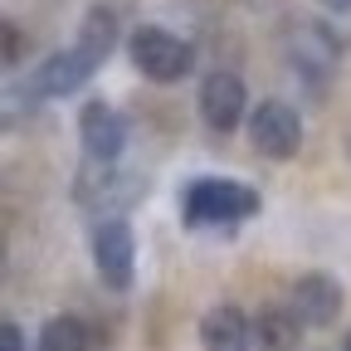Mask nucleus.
I'll return each instance as SVG.
<instances>
[{"label":"nucleus","mask_w":351,"mask_h":351,"mask_svg":"<svg viewBox=\"0 0 351 351\" xmlns=\"http://www.w3.org/2000/svg\"><path fill=\"white\" fill-rule=\"evenodd\" d=\"M127 54H132V69L152 83H181L195 69V44L161 25H137L127 34Z\"/></svg>","instance_id":"nucleus-1"},{"label":"nucleus","mask_w":351,"mask_h":351,"mask_svg":"<svg viewBox=\"0 0 351 351\" xmlns=\"http://www.w3.org/2000/svg\"><path fill=\"white\" fill-rule=\"evenodd\" d=\"M258 191L230 176H205L186 191V225H239V219L258 215Z\"/></svg>","instance_id":"nucleus-2"},{"label":"nucleus","mask_w":351,"mask_h":351,"mask_svg":"<svg viewBox=\"0 0 351 351\" xmlns=\"http://www.w3.org/2000/svg\"><path fill=\"white\" fill-rule=\"evenodd\" d=\"M283 59L298 78L307 83H327L341 64V39L322 25V20H298L283 34Z\"/></svg>","instance_id":"nucleus-3"},{"label":"nucleus","mask_w":351,"mask_h":351,"mask_svg":"<svg viewBox=\"0 0 351 351\" xmlns=\"http://www.w3.org/2000/svg\"><path fill=\"white\" fill-rule=\"evenodd\" d=\"M108 59H98L88 44H69V49H59V54H49L34 73H29V83H25V93L29 98H39V103H49V98H69V93H78V88L93 78L98 69H103Z\"/></svg>","instance_id":"nucleus-4"},{"label":"nucleus","mask_w":351,"mask_h":351,"mask_svg":"<svg viewBox=\"0 0 351 351\" xmlns=\"http://www.w3.org/2000/svg\"><path fill=\"white\" fill-rule=\"evenodd\" d=\"M249 147L269 161H293L302 152V117L283 98H263L249 112Z\"/></svg>","instance_id":"nucleus-5"},{"label":"nucleus","mask_w":351,"mask_h":351,"mask_svg":"<svg viewBox=\"0 0 351 351\" xmlns=\"http://www.w3.org/2000/svg\"><path fill=\"white\" fill-rule=\"evenodd\" d=\"M93 269L98 278L112 288V293H127L132 288V274H137V239H132V225L127 219H103L93 225Z\"/></svg>","instance_id":"nucleus-6"},{"label":"nucleus","mask_w":351,"mask_h":351,"mask_svg":"<svg viewBox=\"0 0 351 351\" xmlns=\"http://www.w3.org/2000/svg\"><path fill=\"white\" fill-rule=\"evenodd\" d=\"M200 117H205V127L210 132H234L244 117H249V93H244V78L239 73H230V69H215V73H205V83H200Z\"/></svg>","instance_id":"nucleus-7"},{"label":"nucleus","mask_w":351,"mask_h":351,"mask_svg":"<svg viewBox=\"0 0 351 351\" xmlns=\"http://www.w3.org/2000/svg\"><path fill=\"white\" fill-rule=\"evenodd\" d=\"M288 302H293V313L302 317V327H332V322L341 317L346 293H341V283H337L332 274L313 269V274H298V278H293Z\"/></svg>","instance_id":"nucleus-8"},{"label":"nucleus","mask_w":351,"mask_h":351,"mask_svg":"<svg viewBox=\"0 0 351 351\" xmlns=\"http://www.w3.org/2000/svg\"><path fill=\"white\" fill-rule=\"evenodd\" d=\"M78 142H83V152H88V161H117L122 156V147H127V122L117 117V108H108V103H83V112H78Z\"/></svg>","instance_id":"nucleus-9"},{"label":"nucleus","mask_w":351,"mask_h":351,"mask_svg":"<svg viewBox=\"0 0 351 351\" xmlns=\"http://www.w3.org/2000/svg\"><path fill=\"white\" fill-rule=\"evenodd\" d=\"M200 351H254V317L234 302H215L200 317Z\"/></svg>","instance_id":"nucleus-10"},{"label":"nucleus","mask_w":351,"mask_h":351,"mask_svg":"<svg viewBox=\"0 0 351 351\" xmlns=\"http://www.w3.org/2000/svg\"><path fill=\"white\" fill-rule=\"evenodd\" d=\"M302 317L293 313V302H269L254 313V346L258 351H298L302 346Z\"/></svg>","instance_id":"nucleus-11"},{"label":"nucleus","mask_w":351,"mask_h":351,"mask_svg":"<svg viewBox=\"0 0 351 351\" xmlns=\"http://www.w3.org/2000/svg\"><path fill=\"white\" fill-rule=\"evenodd\" d=\"M78 44H88L98 59H108L112 44H117V15H112L108 5H93V10H88V20H83V29H78Z\"/></svg>","instance_id":"nucleus-12"},{"label":"nucleus","mask_w":351,"mask_h":351,"mask_svg":"<svg viewBox=\"0 0 351 351\" xmlns=\"http://www.w3.org/2000/svg\"><path fill=\"white\" fill-rule=\"evenodd\" d=\"M39 351H88V327L78 317H49L39 332Z\"/></svg>","instance_id":"nucleus-13"},{"label":"nucleus","mask_w":351,"mask_h":351,"mask_svg":"<svg viewBox=\"0 0 351 351\" xmlns=\"http://www.w3.org/2000/svg\"><path fill=\"white\" fill-rule=\"evenodd\" d=\"M0 34H5V69H15V64H20V49H25V34H20L15 20H5V29H0Z\"/></svg>","instance_id":"nucleus-14"},{"label":"nucleus","mask_w":351,"mask_h":351,"mask_svg":"<svg viewBox=\"0 0 351 351\" xmlns=\"http://www.w3.org/2000/svg\"><path fill=\"white\" fill-rule=\"evenodd\" d=\"M0 351H25V332H20V322H5V327H0Z\"/></svg>","instance_id":"nucleus-15"},{"label":"nucleus","mask_w":351,"mask_h":351,"mask_svg":"<svg viewBox=\"0 0 351 351\" xmlns=\"http://www.w3.org/2000/svg\"><path fill=\"white\" fill-rule=\"evenodd\" d=\"M322 10H337V15H351V0H317Z\"/></svg>","instance_id":"nucleus-16"},{"label":"nucleus","mask_w":351,"mask_h":351,"mask_svg":"<svg viewBox=\"0 0 351 351\" xmlns=\"http://www.w3.org/2000/svg\"><path fill=\"white\" fill-rule=\"evenodd\" d=\"M341 351H351V332H346V337H341Z\"/></svg>","instance_id":"nucleus-17"},{"label":"nucleus","mask_w":351,"mask_h":351,"mask_svg":"<svg viewBox=\"0 0 351 351\" xmlns=\"http://www.w3.org/2000/svg\"><path fill=\"white\" fill-rule=\"evenodd\" d=\"M346 156H351V137H346Z\"/></svg>","instance_id":"nucleus-18"}]
</instances>
